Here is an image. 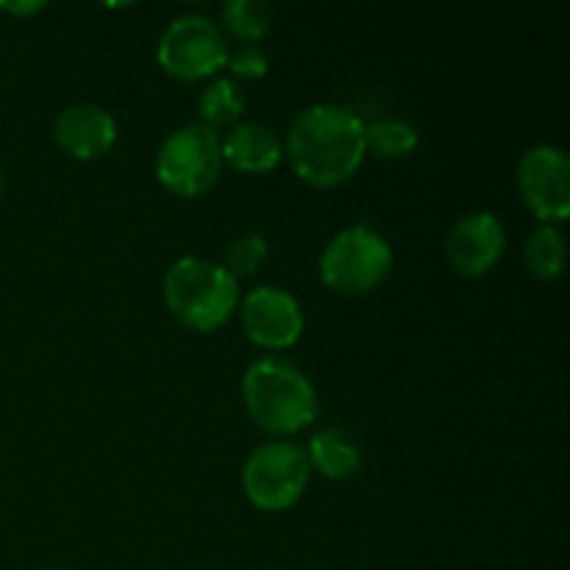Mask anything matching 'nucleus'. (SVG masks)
<instances>
[{"label":"nucleus","instance_id":"nucleus-8","mask_svg":"<svg viewBox=\"0 0 570 570\" xmlns=\"http://www.w3.org/2000/svg\"><path fill=\"white\" fill-rule=\"evenodd\" d=\"M518 193L540 223H560L570 215V159L562 148L540 142L518 161Z\"/></svg>","mask_w":570,"mask_h":570},{"label":"nucleus","instance_id":"nucleus-14","mask_svg":"<svg viewBox=\"0 0 570 570\" xmlns=\"http://www.w3.org/2000/svg\"><path fill=\"white\" fill-rule=\"evenodd\" d=\"M566 237L551 223H540L532 234H529L527 245H523V265L534 278H557L566 271Z\"/></svg>","mask_w":570,"mask_h":570},{"label":"nucleus","instance_id":"nucleus-4","mask_svg":"<svg viewBox=\"0 0 570 570\" xmlns=\"http://www.w3.org/2000/svg\"><path fill=\"white\" fill-rule=\"evenodd\" d=\"M393 245L376 228L356 223L334 234L321 254V282L340 295H362L387 278Z\"/></svg>","mask_w":570,"mask_h":570},{"label":"nucleus","instance_id":"nucleus-2","mask_svg":"<svg viewBox=\"0 0 570 570\" xmlns=\"http://www.w3.org/2000/svg\"><path fill=\"white\" fill-rule=\"evenodd\" d=\"M243 401L256 426L271 434H295L317 421V390L295 362L259 356L243 373Z\"/></svg>","mask_w":570,"mask_h":570},{"label":"nucleus","instance_id":"nucleus-7","mask_svg":"<svg viewBox=\"0 0 570 570\" xmlns=\"http://www.w3.org/2000/svg\"><path fill=\"white\" fill-rule=\"evenodd\" d=\"M228 50L226 33L212 17L181 14L161 31L156 59L170 76L198 81L226 67Z\"/></svg>","mask_w":570,"mask_h":570},{"label":"nucleus","instance_id":"nucleus-11","mask_svg":"<svg viewBox=\"0 0 570 570\" xmlns=\"http://www.w3.org/2000/svg\"><path fill=\"white\" fill-rule=\"evenodd\" d=\"M53 139L72 159H98L117 142V120L98 104H72L56 117Z\"/></svg>","mask_w":570,"mask_h":570},{"label":"nucleus","instance_id":"nucleus-10","mask_svg":"<svg viewBox=\"0 0 570 570\" xmlns=\"http://www.w3.org/2000/svg\"><path fill=\"white\" fill-rule=\"evenodd\" d=\"M507 248L504 223L493 212H471L451 226L445 256L462 276H484L499 265Z\"/></svg>","mask_w":570,"mask_h":570},{"label":"nucleus","instance_id":"nucleus-12","mask_svg":"<svg viewBox=\"0 0 570 570\" xmlns=\"http://www.w3.org/2000/svg\"><path fill=\"white\" fill-rule=\"evenodd\" d=\"M220 154L239 173H271L282 161L284 142L267 122L239 120L220 139Z\"/></svg>","mask_w":570,"mask_h":570},{"label":"nucleus","instance_id":"nucleus-19","mask_svg":"<svg viewBox=\"0 0 570 570\" xmlns=\"http://www.w3.org/2000/svg\"><path fill=\"white\" fill-rule=\"evenodd\" d=\"M226 67L237 78H262L267 72V53L259 48V45H237L234 50H228Z\"/></svg>","mask_w":570,"mask_h":570},{"label":"nucleus","instance_id":"nucleus-21","mask_svg":"<svg viewBox=\"0 0 570 570\" xmlns=\"http://www.w3.org/2000/svg\"><path fill=\"white\" fill-rule=\"evenodd\" d=\"M0 195H3V173H0Z\"/></svg>","mask_w":570,"mask_h":570},{"label":"nucleus","instance_id":"nucleus-18","mask_svg":"<svg viewBox=\"0 0 570 570\" xmlns=\"http://www.w3.org/2000/svg\"><path fill=\"white\" fill-rule=\"evenodd\" d=\"M267 254H271V245L262 234L248 232L234 237L232 243L226 245V254H223V267L232 273L234 278L250 276V273L259 271L267 262Z\"/></svg>","mask_w":570,"mask_h":570},{"label":"nucleus","instance_id":"nucleus-15","mask_svg":"<svg viewBox=\"0 0 570 570\" xmlns=\"http://www.w3.org/2000/svg\"><path fill=\"white\" fill-rule=\"evenodd\" d=\"M245 111V95L234 78H212L198 95V115L212 131L223 126H237Z\"/></svg>","mask_w":570,"mask_h":570},{"label":"nucleus","instance_id":"nucleus-20","mask_svg":"<svg viewBox=\"0 0 570 570\" xmlns=\"http://www.w3.org/2000/svg\"><path fill=\"white\" fill-rule=\"evenodd\" d=\"M45 0H28V3H0V9L3 11H9V14H14V17H28V14H37V11H42L45 9Z\"/></svg>","mask_w":570,"mask_h":570},{"label":"nucleus","instance_id":"nucleus-3","mask_svg":"<svg viewBox=\"0 0 570 570\" xmlns=\"http://www.w3.org/2000/svg\"><path fill=\"white\" fill-rule=\"evenodd\" d=\"M161 295L176 321L195 332H215L232 321L239 306V282L217 262L181 256L161 282Z\"/></svg>","mask_w":570,"mask_h":570},{"label":"nucleus","instance_id":"nucleus-17","mask_svg":"<svg viewBox=\"0 0 570 570\" xmlns=\"http://www.w3.org/2000/svg\"><path fill=\"white\" fill-rule=\"evenodd\" d=\"M365 145L379 159H404L417 148V128L401 117H379L365 126Z\"/></svg>","mask_w":570,"mask_h":570},{"label":"nucleus","instance_id":"nucleus-13","mask_svg":"<svg viewBox=\"0 0 570 570\" xmlns=\"http://www.w3.org/2000/svg\"><path fill=\"white\" fill-rule=\"evenodd\" d=\"M309 468L332 482L351 479L362 468V445L351 432L337 426H326L312 434L306 445Z\"/></svg>","mask_w":570,"mask_h":570},{"label":"nucleus","instance_id":"nucleus-9","mask_svg":"<svg viewBox=\"0 0 570 570\" xmlns=\"http://www.w3.org/2000/svg\"><path fill=\"white\" fill-rule=\"evenodd\" d=\"M239 323L248 340L259 348L284 351L304 334V306L289 289L256 287L239 298Z\"/></svg>","mask_w":570,"mask_h":570},{"label":"nucleus","instance_id":"nucleus-6","mask_svg":"<svg viewBox=\"0 0 570 570\" xmlns=\"http://www.w3.org/2000/svg\"><path fill=\"white\" fill-rule=\"evenodd\" d=\"M312 468L306 449L293 440H271L248 454L243 465V490L256 510H289L304 495Z\"/></svg>","mask_w":570,"mask_h":570},{"label":"nucleus","instance_id":"nucleus-5","mask_svg":"<svg viewBox=\"0 0 570 570\" xmlns=\"http://www.w3.org/2000/svg\"><path fill=\"white\" fill-rule=\"evenodd\" d=\"M156 178L178 198L209 193L223 170L220 137L204 122H187L165 137L156 154Z\"/></svg>","mask_w":570,"mask_h":570},{"label":"nucleus","instance_id":"nucleus-16","mask_svg":"<svg viewBox=\"0 0 570 570\" xmlns=\"http://www.w3.org/2000/svg\"><path fill=\"white\" fill-rule=\"evenodd\" d=\"M273 9L265 0H226L220 6V22L243 45H256L267 33Z\"/></svg>","mask_w":570,"mask_h":570},{"label":"nucleus","instance_id":"nucleus-1","mask_svg":"<svg viewBox=\"0 0 570 570\" xmlns=\"http://www.w3.org/2000/svg\"><path fill=\"white\" fill-rule=\"evenodd\" d=\"M367 154L365 122L340 104H312L284 139V156L312 187H340L362 167Z\"/></svg>","mask_w":570,"mask_h":570}]
</instances>
